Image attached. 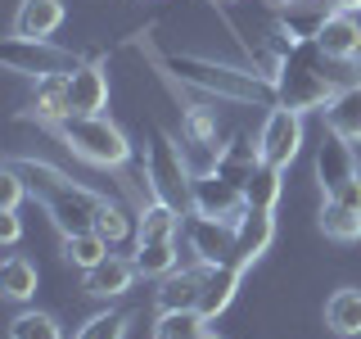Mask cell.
<instances>
[{
    "instance_id": "obj_1",
    "label": "cell",
    "mask_w": 361,
    "mask_h": 339,
    "mask_svg": "<svg viewBox=\"0 0 361 339\" xmlns=\"http://www.w3.org/2000/svg\"><path fill=\"white\" fill-rule=\"evenodd\" d=\"M163 77H172L176 86H195L203 95L231 100V105H262V109L280 105L276 82H271L267 73H244V68L217 64V59H208V54H167Z\"/></svg>"
},
{
    "instance_id": "obj_2",
    "label": "cell",
    "mask_w": 361,
    "mask_h": 339,
    "mask_svg": "<svg viewBox=\"0 0 361 339\" xmlns=\"http://www.w3.org/2000/svg\"><path fill=\"white\" fill-rule=\"evenodd\" d=\"M330 68H338V64L325 59L316 41L289 45V50L271 64V82H276L280 105H285V109H298V113L325 109L338 90L348 86V82H338V73H330Z\"/></svg>"
},
{
    "instance_id": "obj_3",
    "label": "cell",
    "mask_w": 361,
    "mask_h": 339,
    "mask_svg": "<svg viewBox=\"0 0 361 339\" xmlns=\"http://www.w3.org/2000/svg\"><path fill=\"white\" fill-rule=\"evenodd\" d=\"M54 136L63 141V150L73 158H82L86 167L99 172H127L131 167V141L104 113H90V118H68L54 127Z\"/></svg>"
},
{
    "instance_id": "obj_4",
    "label": "cell",
    "mask_w": 361,
    "mask_h": 339,
    "mask_svg": "<svg viewBox=\"0 0 361 339\" xmlns=\"http://www.w3.org/2000/svg\"><path fill=\"white\" fill-rule=\"evenodd\" d=\"M140 181L149 186V195L158 199H167V203H176V208H185L190 213V163H185V150H180V141L172 131H163V127H154V145H149V154H145V163H140Z\"/></svg>"
},
{
    "instance_id": "obj_5",
    "label": "cell",
    "mask_w": 361,
    "mask_h": 339,
    "mask_svg": "<svg viewBox=\"0 0 361 339\" xmlns=\"http://www.w3.org/2000/svg\"><path fill=\"white\" fill-rule=\"evenodd\" d=\"M0 64H5L9 73H18V77L41 82V77H68L82 59H77L73 50H63V45H54V41L5 37V45H0Z\"/></svg>"
},
{
    "instance_id": "obj_6",
    "label": "cell",
    "mask_w": 361,
    "mask_h": 339,
    "mask_svg": "<svg viewBox=\"0 0 361 339\" xmlns=\"http://www.w3.org/2000/svg\"><path fill=\"white\" fill-rule=\"evenodd\" d=\"M41 208L50 213V222L59 226V235H73V231H95V213L104 195L99 190L82 186V181H68V186H54V190H41Z\"/></svg>"
},
{
    "instance_id": "obj_7",
    "label": "cell",
    "mask_w": 361,
    "mask_h": 339,
    "mask_svg": "<svg viewBox=\"0 0 361 339\" xmlns=\"http://www.w3.org/2000/svg\"><path fill=\"white\" fill-rule=\"evenodd\" d=\"M257 150H262V163L271 167H289L302 150V113L298 109H267L262 127H257Z\"/></svg>"
},
{
    "instance_id": "obj_8",
    "label": "cell",
    "mask_w": 361,
    "mask_h": 339,
    "mask_svg": "<svg viewBox=\"0 0 361 339\" xmlns=\"http://www.w3.org/2000/svg\"><path fill=\"white\" fill-rule=\"evenodd\" d=\"M190 213H199V218H217V222H240L248 213L244 186H235V181L221 177V172L195 177V181H190Z\"/></svg>"
},
{
    "instance_id": "obj_9",
    "label": "cell",
    "mask_w": 361,
    "mask_h": 339,
    "mask_svg": "<svg viewBox=\"0 0 361 339\" xmlns=\"http://www.w3.org/2000/svg\"><path fill=\"white\" fill-rule=\"evenodd\" d=\"M185 249L195 254V263H231L235 254V222H217V218H199V213H185Z\"/></svg>"
},
{
    "instance_id": "obj_10",
    "label": "cell",
    "mask_w": 361,
    "mask_h": 339,
    "mask_svg": "<svg viewBox=\"0 0 361 339\" xmlns=\"http://www.w3.org/2000/svg\"><path fill=\"white\" fill-rule=\"evenodd\" d=\"M208 271H212L208 263H195V267H176L172 276H163L154 290L158 312H199L203 290H208Z\"/></svg>"
},
{
    "instance_id": "obj_11",
    "label": "cell",
    "mask_w": 361,
    "mask_h": 339,
    "mask_svg": "<svg viewBox=\"0 0 361 339\" xmlns=\"http://www.w3.org/2000/svg\"><path fill=\"white\" fill-rule=\"evenodd\" d=\"M68 109H73V118H90V113L109 109V68L99 59H86L68 73Z\"/></svg>"
},
{
    "instance_id": "obj_12",
    "label": "cell",
    "mask_w": 361,
    "mask_h": 339,
    "mask_svg": "<svg viewBox=\"0 0 361 339\" xmlns=\"http://www.w3.org/2000/svg\"><path fill=\"white\" fill-rule=\"evenodd\" d=\"M357 158H353V141H343V136L325 131V141L316 145V181H321V195L330 199L338 190L348 186V181H357Z\"/></svg>"
},
{
    "instance_id": "obj_13",
    "label": "cell",
    "mask_w": 361,
    "mask_h": 339,
    "mask_svg": "<svg viewBox=\"0 0 361 339\" xmlns=\"http://www.w3.org/2000/svg\"><path fill=\"white\" fill-rule=\"evenodd\" d=\"M135 280H140V271H135V258H122V254H109L99 267L82 271V290L90 294V299H99V303L122 299V294H127Z\"/></svg>"
},
{
    "instance_id": "obj_14",
    "label": "cell",
    "mask_w": 361,
    "mask_h": 339,
    "mask_svg": "<svg viewBox=\"0 0 361 339\" xmlns=\"http://www.w3.org/2000/svg\"><path fill=\"white\" fill-rule=\"evenodd\" d=\"M316 45L334 64H361V14H330L316 32Z\"/></svg>"
},
{
    "instance_id": "obj_15",
    "label": "cell",
    "mask_w": 361,
    "mask_h": 339,
    "mask_svg": "<svg viewBox=\"0 0 361 339\" xmlns=\"http://www.w3.org/2000/svg\"><path fill=\"white\" fill-rule=\"evenodd\" d=\"M271 240H276V213H257L248 208L240 222H235V254L231 263H240L244 271L257 263V258L271 249Z\"/></svg>"
},
{
    "instance_id": "obj_16",
    "label": "cell",
    "mask_w": 361,
    "mask_h": 339,
    "mask_svg": "<svg viewBox=\"0 0 361 339\" xmlns=\"http://www.w3.org/2000/svg\"><path fill=\"white\" fill-rule=\"evenodd\" d=\"M185 231V208H176V203L167 199H149V203H135V244L145 240H176V235Z\"/></svg>"
},
{
    "instance_id": "obj_17",
    "label": "cell",
    "mask_w": 361,
    "mask_h": 339,
    "mask_svg": "<svg viewBox=\"0 0 361 339\" xmlns=\"http://www.w3.org/2000/svg\"><path fill=\"white\" fill-rule=\"evenodd\" d=\"M63 23V0H18L14 23H9V37L23 41H50Z\"/></svg>"
},
{
    "instance_id": "obj_18",
    "label": "cell",
    "mask_w": 361,
    "mask_h": 339,
    "mask_svg": "<svg viewBox=\"0 0 361 339\" xmlns=\"http://www.w3.org/2000/svg\"><path fill=\"white\" fill-rule=\"evenodd\" d=\"M18 118L27 122H41V127H59V122L73 118V109H68V77H41L37 86H32V100L27 109L18 113Z\"/></svg>"
},
{
    "instance_id": "obj_19",
    "label": "cell",
    "mask_w": 361,
    "mask_h": 339,
    "mask_svg": "<svg viewBox=\"0 0 361 339\" xmlns=\"http://www.w3.org/2000/svg\"><path fill=\"white\" fill-rule=\"evenodd\" d=\"M321 113H325V131H334V136H343V141L361 145V82L343 86Z\"/></svg>"
},
{
    "instance_id": "obj_20",
    "label": "cell",
    "mask_w": 361,
    "mask_h": 339,
    "mask_svg": "<svg viewBox=\"0 0 361 339\" xmlns=\"http://www.w3.org/2000/svg\"><path fill=\"white\" fill-rule=\"evenodd\" d=\"M262 167V150H257V136H248V131H235L231 136V145H221V163H217V172L221 177H231L235 186H244L248 177Z\"/></svg>"
},
{
    "instance_id": "obj_21",
    "label": "cell",
    "mask_w": 361,
    "mask_h": 339,
    "mask_svg": "<svg viewBox=\"0 0 361 339\" xmlns=\"http://www.w3.org/2000/svg\"><path fill=\"white\" fill-rule=\"evenodd\" d=\"M240 280H244V267L240 263H217L208 271V290H203V303H199V312L208 316H221L226 308L235 303V294H240Z\"/></svg>"
},
{
    "instance_id": "obj_22",
    "label": "cell",
    "mask_w": 361,
    "mask_h": 339,
    "mask_svg": "<svg viewBox=\"0 0 361 339\" xmlns=\"http://www.w3.org/2000/svg\"><path fill=\"white\" fill-rule=\"evenodd\" d=\"M37 285H41V271L27 254H9L5 263H0V294H5L9 303H27L32 294H37Z\"/></svg>"
},
{
    "instance_id": "obj_23",
    "label": "cell",
    "mask_w": 361,
    "mask_h": 339,
    "mask_svg": "<svg viewBox=\"0 0 361 339\" xmlns=\"http://www.w3.org/2000/svg\"><path fill=\"white\" fill-rule=\"evenodd\" d=\"M109 240L99 231H73V235H59V254H63V263L68 267H77V271H90V267H99L109 258Z\"/></svg>"
},
{
    "instance_id": "obj_24",
    "label": "cell",
    "mask_w": 361,
    "mask_h": 339,
    "mask_svg": "<svg viewBox=\"0 0 361 339\" xmlns=\"http://www.w3.org/2000/svg\"><path fill=\"white\" fill-rule=\"evenodd\" d=\"M325 326H330L334 335H343V339L361 335V290L357 285H343V290H334L330 299H325Z\"/></svg>"
},
{
    "instance_id": "obj_25",
    "label": "cell",
    "mask_w": 361,
    "mask_h": 339,
    "mask_svg": "<svg viewBox=\"0 0 361 339\" xmlns=\"http://www.w3.org/2000/svg\"><path fill=\"white\" fill-rule=\"evenodd\" d=\"M180 267V244L176 240H145L135 244V271L145 280H163Z\"/></svg>"
},
{
    "instance_id": "obj_26",
    "label": "cell",
    "mask_w": 361,
    "mask_h": 339,
    "mask_svg": "<svg viewBox=\"0 0 361 339\" xmlns=\"http://www.w3.org/2000/svg\"><path fill=\"white\" fill-rule=\"evenodd\" d=\"M280 195H285V167L262 163L253 177L244 181V199H248V208H257V213H276Z\"/></svg>"
},
{
    "instance_id": "obj_27",
    "label": "cell",
    "mask_w": 361,
    "mask_h": 339,
    "mask_svg": "<svg viewBox=\"0 0 361 339\" xmlns=\"http://www.w3.org/2000/svg\"><path fill=\"white\" fill-rule=\"evenodd\" d=\"M321 231H325V240L357 244L361 240V208H348V203H338V199H325L321 203Z\"/></svg>"
},
{
    "instance_id": "obj_28",
    "label": "cell",
    "mask_w": 361,
    "mask_h": 339,
    "mask_svg": "<svg viewBox=\"0 0 361 339\" xmlns=\"http://www.w3.org/2000/svg\"><path fill=\"white\" fill-rule=\"evenodd\" d=\"M9 339H63V326L54 312H41V308H27L9 321Z\"/></svg>"
},
{
    "instance_id": "obj_29",
    "label": "cell",
    "mask_w": 361,
    "mask_h": 339,
    "mask_svg": "<svg viewBox=\"0 0 361 339\" xmlns=\"http://www.w3.org/2000/svg\"><path fill=\"white\" fill-rule=\"evenodd\" d=\"M127 331H131V312L109 308V312H95L86 326H77L73 339H127Z\"/></svg>"
},
{
    "instance_id": "obj_30",
    "label": "cell",
    "mask_w": 361,
    "mask_h": 339,
    "mask_svg": "<svg viewBox=\"0 0 361 339\" xmlns=\"http://www.w3.org/2000/svg\"><path fill=\"white\" fill-rule=\"evenodd\" d=\"M95 231L104 235L109 244H122V240L131 235V213L122 208L118 199H109V195H104V203H99V213H95Z\"/></svg>"
},
{
    "instance_id": "obj_31",
    "label": "cell",
    "mask_w": 361,
    "mask_h": 339,
    "mask_svg": "<svg viewBox=\"0 0 361 339\" xmlns=\"http://www.w3.org/2000/svg\"><path fill=\"white\" fill-rule=\"evenodd\" d=\"M203 326H208L203 312H158L154 339H195Z\"/></svg>"
},
{
    "instance_id": "obj_32",
    "label": "cell",
    "mask_w": 361,
    "mask_h": 339,
    "mask_svg": "<svg viewBox=\"0 0 361 339\" xmlns=\"http://www.w3.org/2000/svg\"><path fill=\"white\" fill-rule=\"evenodd\" d=\"M180 131H185V141H208V145H217V118H212V109H203V105H190V109H185Z\"/></svg>"
},
{
    "instance_id": "obj_33",
    "label": "cell",
    "mask_w": 361,
    "mask_h": 339,
    "mask_svg": "<svg viewBox=\"0 0 361 339\" xmlns=\"http://www.w3.org/2000/svg\"><path fill=\"white\" fill-rule=\"evenodd\" d=\"M23 195H32V186L23 181V172L14 163H5V167H0V208H18Z\"/></svg>"
},
{
    "instance_id": "obj_34",
    "label": "cell",
    "mask_w": 361,
    "mask_h": 339,
    "mask_svg": "<svg viewBox=\"0 0 361 339\" xmlns=\"http://www.w3.org/2000/svg\"><path fill=\"white\" fill-rule=\"evenodd\" d=\"M23 235V222H18V208H0V244L14 249Z\"/></svg>"
},
{
    "instance_id": "obj_35",
    "label": "cell",
    "mask_w": 361,
    "mask_h": 339,
    "mask_svg": "<svg viewBox=\"0 0 361 339\" xmlns=\"http://www.w3.org/2000/svg\"><path fill=\"white\" fill-rule=\"evenodd\" d=\"M334 14H361V0H325Z\"/></svg>"
},
{
    "instance_id": "obj_36",
    "label": "cell",
    "mask_w": 361,
    "mask_h": 339,
    "mask_svg": "<svg viewBox=\"0 0 361 339\" xmlns=\"http://www.w3.org/2000/svg\"><path fill=\"white\" fill-rule=\"evenodd\" d=\"M195 339H221V335H217V331H208V326H203V331H199Z\"/></svg>"
},
{
    "instance_id": "obj_37",
    "label": "cell",
    "mask_w": 361,
    "mask_h": 339,
    "mask_svg": "<svg viewBox=\"0 0 361 339\" xmlns=\"http://www.w3.org/2000/svg\"><path fill=\"white\" fill-rule=\"evenodd\" d=\"M276 5H280V9H289V5H307V0H276Z\"/></svg>"
}]
</instances>
